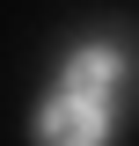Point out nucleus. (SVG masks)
Listing matches in <instances>:
<instances>
[{
	"label": "nucleus",
	"mask_w": 139,
	"mask_h": 146,
	"mask_svg": "<svg viewBox=\"0 0 139 146\" xmlns=\"http://www.w3.org/2000/svg\"><path fill=\"white\" fill-rule=\"evenodd\" d=\"M37 139H44V146H103V139H110L103 102H81V95H59V102H44V117H37Z\"/></svg>",
	"instance_id": "nucleus-1"
},
{
	"label": "nucleus",
	"mask_w": 139,
	"mask_h": 146,
	"mask_svg": "<svg viewBox=\"0 0 139 146\" xmlns=\"http://www.w3.org/2000/svg\"><path fill=\"white\" fill-rule=\"evenodd\" d=\"M117 73H124V58L110 51V44H88V51H73V58H66V95L103 102V95L117 88Z\"/></svg>",
	"instance_id": "nucleus-2"
}]
</instances>
